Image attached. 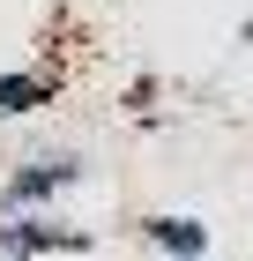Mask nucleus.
Wrapping results in <instances>:
<instances>
[{
    "label": "nucleus",
    "mask_w": 253,
    "mask_h": 261,
    "mask_svg": "<svg viewBox=\"0 0 253 261\" xmlns=\"http://www.w3.org/2000/svg\"><path fill=\"white\" fill-rule=\"evenodd\" d=\"M82 179V157H30L8 179V194H0V209H22V201H45V194H60V187H75Z\"/></svg>",
    "instance_id": "f257e3e1"
},
{
    "label": "nucleus",
    "mask_w": 253,
    "mask_h": 261,
    "mask_svg": "<svg viewBox=\"0 0 253 261\" xmlns=\"http://www.w3.org/2000/svg\"><path fill=\"white\" fill-rule=\"evenodd\" d=\"M142 231H149L156 254H209V231H201L194 217H149Z\"/></svg>",
    "instance_id": "f03ea898"
},
{
    "label": "nucleus",
    "mask_w": 253,
    "mask_h": 261,
    "mask_svg": "<svg viewBox=\"0 0 253 261\" xmlns=\"http://www.w3.org/2000/svg\"><path fill=\"white\" fill-rule=\"evenodd\" d=\"M45 97H52L45 75H8L0 82V112H30V105H45Z\"/></svg>",
    "instance_id": "7ed1b4c3"
}]
</instances>
